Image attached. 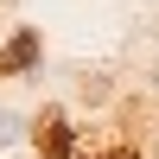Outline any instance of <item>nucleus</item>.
Masks as SVG:
<instances>
[{"instance_id": "obj_4", "label": "nucleus", "mask_w": 159, "mask_h": 159, "mask_svg": "<svg viewBox=\"0 0 159 159\" xmlns=\"http://www.w3.org/2000/svg\"><path fill=\"white\" fill-rule=\"evenodd\" d=\"M96 159H147L140 147H108V153H96Z\"/></svg>"}, {"instance_id": "obj_2", "label": "nucleus", "mask_w": 159, "mask_h": 159, "mask_svg": "<svg viewBox=\"0 0 159 159\" xmlns=\"http://www.w3.org/2000/svg\"><path fill=\"white\" fill-rule=\"evenodd\" d=\"M32 140L45 147V159H76V127H70V115L64 108H45L32 121Z\"/></svg>"}, {"instance_id": "obj_5", "label": "nucleus", "mask_w": 159, "mask_h": 159, "mask_svg": "<svg viewBox=\"0 0 159 159\" xmlns=\"http://www.w3.org/2000/svg\"><path fill=\"white\" fill-rule=\"evenodd\" d=\"M153 153H159V127H153Z\"/></svg>"}, {"instance_id": "obj_3", "label": "nucleus", "mask_w": 159, "mask_h": 159, "mask_svg": "<svg viewBox=\"0 0 159 159\" xmlns=\"http://www.w3.org/2000/svg\"><path fill=\"white\" fill-rule=\"evenodd\" d=\"M32 134V121H25V115H13V108H0V153L13 147V140H25Z\"/></svg>"}, {"instance_id": "obj_1", "label": "nucleus", "mask_w": 159, "mask_h": 159, "mask_svg": "<svg viewBox=\"0 0 159 159\" xmlns=\"http://www.w3.org/2000/svg\"><path fill=\"white\" fill-rule=\"evenodd\" d=\"M38 64H45V45H38L32 25H19V32L0 45V76H38Z\"/></svg>"}]
</instances>
